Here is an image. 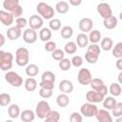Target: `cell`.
<instances>
[{"label": "cell", "mask_w": 122, "mask_h": 122, "mask_svg": "<svg viewBox=\"0 0 122 122\" xmlns=\"http://www.w3.org/2000/svg\"><path fill=\"white\" fill-rule=\"evenodd\" d=\"M36 10H37L38 14L46 20L52 19L54 13H55L54 9L45 2H39L36 6Z\"/></svg>", "instance_id": "cell-1"}, {"label": "cell", "mask_w": 122, "mask_h": 122, "mask_svg": "<svg viewBox=\"0 0 122 122\" xmlns=\"http://www.w3.org/2000/svg\"><path fill=\"white\" fill-rule=\"evenodd\" d=\"M30 52L27 48L20 47L15 51V62L19 67H26L29 65Z\"/></svg>", "instance_id": "cell-2"}, {"label": "cell", "mask_w": 122, "mask_h": 122, "mask_svg": "<svg viewBox=\"0 0 122 122\" xmlns=\"http://www.w3.org/2000/svg\"><path fill=\"white\" fill-rule=\"evenodd\" d=\"M13 54L10 51H0V69L3 71H8L12 68Z\"/></svg>", "instance_id": "cell-3"}, {"label": "cell", "mask_w": 122, "mask_h": 122, "mask_svg": "<svg viewBox=\"0 0 122 122\" xmlns=\"http://www.w3.org/2000/svg\"><path fill=\"white\" fill-rule=\"evenodd\" d=\"M5 80L12 87L18 88L23 85V78L13 71H8L5 74Z\"/></svg>", "instance_id": "cell-4"}, {"label": "cell", "mask_w": 122, "mask_h": 122, "mask_svg": "<svg viewBox=\"0 0 122 122\" xmlns=\"http://www.w3.org/2000/svg\"><path fill=\"white\" fill-rule=\"evenodd\" d=\"M50 112H51V107L46 100H41L37 103L35 108V114L39 119H45Z\"/></svg>", "instance_id": "cell-5"}, {"label": "cell", "mask_w": 122, "mask_h": 122, "mask_svg": "<svg viewBox=\"0 0 122 122\" xmlns=\"http://www.w3.org/2000/svg\"><path fill=\"white\" fill-rule=\"evenodd\" d=\"M97 112H98V108L94 103L87 102L80 107V112L85 117H95Z\"/></svg>", "instance_id": "cell-6"}, {"label": "cell", "mask_w": 122, "mask_h": 122, "mask_svg": "<svg viewBox=\"0 0 122 122\" xmlns=\"http://www.w3.org/2000/svg\"><path fill=\"white\" fill-rule=\"evenodd\" d=\"M92 79V72L90 71L89 69H87V68H82V69L79 70L78 74H77V80H78L79 84H81V85H83V86L90 85Z\"/></svg>", "instance_id": "cell-7"}, {"label": "cell", "mask_w": 122, "mask_h": 122, "mask_svg": "<svg viewBox=\"0 0 122 122\" xmlns=\"http://www.w3.org/2000/svg\"><path fill=\"white\" fill-rule=\"evenodd\" d=\"M90 85H91V87H92V90L99 92L100 93H102L105 96L109 92L108 87L104 84V81L102 79H100V78H92V81H91V83H90Z\"/></svg>", "instance_id": "cell-8"}, {"label": "cell", "mask_w": 122, "mask_h": 122, "mask_svg": "<svg viewBox=\"0 0 122 122\" xmlns=\"http://www.w3.org/2000/svg\"><path fill=\"white\" fill-rule=\"evenodd\" d=\"M104 98H105V95H103L102 93L94 90H91L86 93V99L88 102H91V103H94V104L100 103L104 100Z\"/></svg>", "instance_id": "cell-9"}, {"label": "cell", "mask_w": 122, "mask_h": 122, "mask_svg": "<svg viewBox=\"0 0 122 122\" xmlns=\"http://www.w3.org/2000/svg\"><path fill=\"white\" fill-rule=\"evenodd\" d=\"M97 12L99 13V15L103 19H106V18L112 15V10L111 6L108 3H105V2L99 3L97 5Z\"/></svg>", "instance_id": "cell-10"}, {"label": "cell", "mask_w": 122, "mask_h": 122, "mask_svg": "<svg viewBox=\"0 0 122 122\" xmlns=\"http://www.w3.org/2000/svg\"><path fill=\"white\" fill-rule=\"evenodd\" d=\"M0 21L4 26L10 27V26H11L13 24L14 16L10 11H8V10H0Z\"/></svg>", "instance_id": "cell-11"}, {"label": "cell", "mask_w": 122, "mask_h": 122, "mask_svg": "<svg viewBox=\"0 0 122 122\" xmlns=\"http://www.w3.org/2000/svg\"><path fill=\"white\" fill-rule=\"evenodd\" d=\"M23 40L28 44H33L37 41V32L36 30L29 28L23 32Z\"/></svg>", "instance_id": "cell-12"}, {"label": "cell", "mask_w": 122, "mask_h": 122, "mask_svg": "<svg viewBox=\"0 0 122 122\" xmlns=\"http://www.w3.org/2000/svg\"><path fill=\"white\" fill-rule=\"evenodd\" d=\"M78 27L79 30H81V32H90L91 30H92L93 28V22L91 18L89 17H84L82 18L79 23H78Z\"/></svg>", "instance_id": "cell-13"}, {"label": "cell", "mask_w": 122, "mask_h": 122, "mask_svg": "<svg viewBox=\"0 0 122 122\" xmlns=\"http://www.w3.org/2000/svg\"><path fill=\"white\" fill-rule=\"evenodd\" d=\"M44 24V18L41 17L40 15L33 14L29 18V25L30 28L34 29V30H40L42 29Z\"/></svg>", "instance_id": "cell-14"}, {"label": "cell", "mask_w": 122, "mask_h": 122, "mask_svg": "<svg viewBox=\"0 0 122 122\" xmlns=\"http://www.w3.org/2000/svg\"><path fill=\"white\" fill-rule=\"evenodd\" d=\"M95 118L99 122H112V115L107 109H98V112L95 114Z\"/></svg>", "instance_id": "cell-15"}, {"label": "cell", "mask_w": 122, "mask_h": 122, "mask_svg": "<svg viewBox=\"0 0 122 122\" xmlns=\"http://www.w3.org/2000/svg\"><path fill=\"white\" fill-rule=\"evenodd\" d=\"M6 34H7L8 39L14 41V40H17L18 38H20V36L22 34V30L18 27L14 26V27H10V29H8Z\"/></svg>", "instance_id": "cell-16"}, {"label": "cell", "mask_w": 122, "mask_h": 122, "mask_svg": "<svg viewBox=\"0 0 122 122\" xmlns=\"http://www.w3.org/2000/svg\"><path fill=\"white\" fill-rule=\"evenodd\" d=\"M58 88L64 93H71L73 91V84L71 81H70L68 79H64V80L60 81Z\"/></svg>", "instance_id": "cell-17"}, {"label": "cell", "mask_w": 122, "mask_h": 122, "mask_svg": "<svg viewBox=\"0 0 122 122\" xmlns=\"http://www.w3.org/2000/svg\"><path fill=\"white\" fill-rule=\"evenodd\" d=\"M90 40H89V36L85 33V32H80L79 34H77L76 36V44L79 48H85L88 47Z\"/></svg>", "instance_id": "cell-18"}, {"label": "cell", "mask_w": 122, "mask_h": 122, "mask_svg": "<svg viewBox=\"0 0 122 122\" xmlns=\"http://www.w3.org/2000/svg\"><path fill=\"white\" fill-rule=\"evenodd\" d=\"M102 103H103V107H104V109H107V110H109V111H112L114 107H115V105H116V99L114 98V96H105V98H104V100L102 101Z\"/></svg>", "instance_id": "cell-19"}, {"label": "cell", "mask_w": 122, "mask_h": 122, "mask_svg": "<svg viewBox=\"0 0 122 122\" xmlns=\"http://www.w3.org/2000/svg\"><path fill=\"white\" fill-rule=\"evenodd\" d=\"M35 112L31 110H24L21 114H20V117H21V120L24 121V122H31L34 120L35 118Z\"/></svg>", "instance_id": "cell-20"}, {"label": "cell", "mask_w": 122, "mask_h": 122, "mask_svg": "<svg viewBox=\"0 0 122 122\" xmlns=\"http://www.w3.org/2000/svg\"><path fill=\"white\" fill-rule=\"evenodd\" d=\"M117 18L114 15H112L106 19H104L103 21V25L107 30H113L116 26H117Z\"/></svg>", "instance_id": "cell-21"}, {"label": "cell", "mask_w": 122, "mask_h": 122, "mask_svg": "<svg viewBox=\"0 0 122 122\" xmlns=\"http://www.w3.org/2000/svg\"><path fill=\"white\" fill-rule=\"evenodd\" d=\"M55 74L51 71H46L42 73L41 75V81L45 82V83H51V84H54L55 83Z\"/></svg>", "instance_id": "cell-22"}, {"label": "cell", "mask_w": 122, "mask_h": 122, "mask_svg": "<svg viewBox=\"0 0 122 122\" xmlns=\"http://www.w3.org/2000/svg\"><path fill=\"white\" fill-rule=\"evenodd\" d=\"M24 87L26 89V91L28 92H33L37 89V81L35 78L33 77H29L25 80L24 83Z\"/></svg>", "instance_id": "cell-23"}, {"label": "cell", "mask_w": 122, "mask_h": 122, "mask_svg": "<svg viewBox=\"0 0 122 122\" xmlns=\"http://www.w3.org/2000/svg\"><path fill=\"white\" fill-rule=\"evenodd\" d=\"M51 38V30L50 28H42L39 31V39L43 42H48Z\"/></svg>", "instance_id": "cell-24"}, {"label": "cell", "mask_w": 122, "mask_h": 122, "mask_svg": "<svg viewBox=\"0 0 122 122\" xmlns=\"http://www.w3.org/2000/svg\"><path fill=\"white\" fill-rule=\"evenodd\" d=\"M100 47L103 51H112V48H113V41L111 37H105L101 40V43H100Z\"/></svg>", "instance_id": "cell-25"}, {"label": "cell", "mask_w": 122, "mask_h": 122, "mask_svg": "<svg viewBox=\"0 0 122 122\" xmlns=\"http://www.w3.org/2000/svg\"><path fill=\"white\" fill-rule=\"evenodd\" d=\"M56 103L61 108L67 107L69 105V103H70V98L68 96V93H64V92L60 93L56 98Z\"/></svg>", "instance_id": "cell-26"}, {"label": "cell", "mask_w": 122, "mask_h": 122, "mask_svg": "<svg viewBox=\"0 0 122 122\" xmlns=\"http://www.w3.org/2000/svg\"><path fill=\"white\" fill-rule=\"evenodd\" d=\"M25 72L28 76L30 77H33V76H36L39 72V68L37 65L35 64H29L26 66V69H25Z\"/></svg>", "instance_id": "cell-27"}, {"label": "cell", "mask_w": 122, "mask_h": 122, "mask_svg": "<svg viewBox=\"0 0 122 122\" xmlns=\"http://www.w3.org/2000/svg\"><path fill=\"white\" fill-rule=\"evenodd\" d=\"M8 114L10 118H17L21 112H20V108L17 104H11L9 108H8Z\"/></svg>", "instance_id": "cell-28"}, {"label": "cell", "mask_w": 122, "mask_h": 122, "mask_svg": "<svg viewBox=\"0 0 122 122\" xmlns=\"http://www.w3.org/2000/svg\"><path fill=\"white\" fill-rule=\"evenodd\" d=\"M19 5V0H4L3 1V8L5 10L12 11L17 6Z\"/></svg>", "instance_id": "cell-29"}, {"label": "cell", "mask_w": 122, "mask_h": 122, "mask_svg": "<svg viewBox=\"0 0 122 122\" xmlns=\"http://www.w3.org/2000/svg\"><path fill=\"white\" fill-rule=\"evenodd\" d=\"M55 10L59 14H65L69 11V4L66 1H59L55 5Z\"/></svg>", "instance_id": "cell-30"}, {"label": "cell", "mask_w": 122, "mask_h": 122, "mask_svg": "<svg viewBox=\"0 0 122 122\" xmlns=\"http://www.w3.org/2000/svg\"><path fill=\"white\" fill-rule=\"evenodd\" d=\"M109 92L114 97L119 96L122 93V88H121L120 84L119 83H112L109 88Z\"/></svg>", "instance_id": "cell-31"}, {"label": "cell", "mask_w": 122, "mask_h": 122, "mask_svg": "<svg viewBox=\"0 0 122 122\" xmlns=\"http://www.w3.org/2000/svg\"><path fill=\"white\" fill-rule=\"evenodd\" d=\"M89 40L91 43L97 44L101 40V32L98 30H92L90 31L89 34Z\"/></svg>", "instance_id": "cell-32"}, {"label": "cell", "mask_w": 122, "mask_h": 122, "mask_svg": "<svg viewBox=\"0 0 122 122\" xmlns=\"http://www.w3.org/2000/svg\"><path fill=\"white\" fill-rule=\"evenodd\" d=\"M76 51H77V44L72 41L66 43L64 46V51L68 54H73L76 52Z\"/></svg>", "instance_id": "cell-33"}, {"label": "cell", "mask_w": 122, "mask_h": 122, "mask_svg": "<svg viewBox=\"0 0 122 122\" xmlns=\"http://www.w3.org/2000/svg\"><path fill=\"white\" fill-rule=\"evenodd\" d=\"M45 120L47 122H58L60 120V113L57 111H51L48 113Z\"/></svg>", "instance_id": "cell-34"}, {"label": "cell", "mask_w": 122, "mask_h": 122, "mask_svg": "<svg viewBox=\"0 0 122 122\" xmlns=\"http://www.w3.org/2000/svg\"><path fill=\"white\" fill-rule=\"evenodd\" d=\"M61 36L64 39H69L73 34V30L71 26H64L61 28Z\"/></svg>", "instance_id": "cell-35"}, {"label": "cell", "mask_w": 122, "mask_h": 122, "mask_svg": "<svg viewBox=\"0 0 122 122\" xmlns=\"http://www.w3.org/2000/svg\"><path fill=\"white\" fill-rule=\"evenodd\" d=\"M98 58H99V55L96 54V53H93L92 51H87L86 53H85V60L89 64H95L98 61Z\"/></svg>", "instance_id": "cell-36"}, {"label": "cell", "mask_w": 122, "mask_h": 122, "mask_svg": "<svg viewBox=\"0 0 122 122\" xmlns=\"http://www.w3.org/2000/svg\"><path fill=\"white\" fill-rule=\"evenodd\" d=\"M112 56L115 58L122 57V42H118L113 46L112 50Z\"/></svg>", "instance_id": "cell-37"}, {"label": "cell", "mask_w": 122, "mask_h": 122, "mask_svg": "<svg viewBox=\"0 0 122 122\" xmlns=\"http://www.w3.org/2000/svg\"><path fill=\"white\" fill-rule=\"evenodd\" d=\"M58 66H59V68H60L61 71H69L71 69V67L72 66L71 65V60H70L68 58H63L62 60L59 61Z\"/></svg>", "instance_id": "cell-38"}, {"label": "cell", "mask_w": 122, "mask_h": 122, "mask_svg": "<svg viewBox=\"0 0 122 122\" xmlns=\"http://www.w3.org/2000/svg\"><path fill=\"white\" fill-rule=\"evenodd\" d=\"M11 101V97L9 93L6 92H2L0 94V106L1 107H6L8 106Z\"/></svg>", "instance_id": "cell-39"}, {"label": "cell", "mask_w": 122, "mask_h": 122, "mask_svg": "<svg viewBox=\"0 0 122 122\" xmlns=\"http://www.w3.org/2000/svg\"><path fill=\"white\" fill-rule=\"evenodd\" d=\"M49 28L51 30H58L61 29V21L58 18H52L49 22Z\"/></svg>", "instance_id": "cell-40"}, {"label": "cell", "mask_w": 122, "mask_h": 122, "mask_svg": "<svg viewBox=\"0 0 122 122\" xmlns=\"http://www.w3.org/2000/svg\"><path fill=\"white\" fill-rule=\"evenodd\" d=\"M51 57L56 61H60L65 58V51L61 49H56L51 52Z\"/></svg>", "instance_id": "cell-41"}, {"label": "cell", "mask_w": 122, "mask_h": 122, "mask_svg": "<svg viewBox=\"0 0 122 122\" xmlns=\"http://www.w3.org/2000/svg\"><path fill=\"white\" fill-rule=\"evenodd\" d=\"M112 115L114 117L122 116V102H117L115 107L112 110Z\"/></svg>", "instance_id": "cell-42"}, {"label": "cell", "mask_w": 122, "mask_h": 122, "mask_svg": "<svg viewBox=\"0 0 122 122\" xmlns=\"http://www.w3.org/2000/svg\"><path fill=\"white\" fill-rule=\"evenodd\" d=\"M39 95L42 98H44V99H48V98L51 97V95H52V90L47 89V88H40V90H39Z\"/></svg>", "instance_id": "cell-43"}, {"label": "cell", "mask_w": 122, "mask_h": 122, "mask_svg": "<svg viewBox=\"0 0 122 122\" xmlns=\"http://www.w3.org/2000/svg\"><path fill=\"white\" fill-rule=\"evenodd\" d=\"M29 24V21L25 18V17H18V18H16V20H15V26L16 27H18L19 29H24L27 25Z\"/></svg>", "instance_id": "cell-44"}, {"label": "cell", "mask_w": 122, "mask_h": 122, "mask_svg": "<svg viewBox=\"0 0 122 122\" xmlns=\"http://www.w3.org/2000/svg\"><path fill=\"white\" fill-rule=\"evenodd\" d=\"M71 65L75 68H79L83 65V58L80 55H74L71 58Z\"/></svg>", "instance_id": "cell-45"}, {"label": "cell", "mask_w": 122, "mask_h": 122, "mask_svg": "<svg viewBox=\"0 0 122 122\" xmlns=\"http://www.w3.org/2000/svg\"><path fill=\"white\" fill-rule=\"evenodd\" d=\"M82 120H83V115L81 114V112H73L70 115V121L71 122H82Z\"/></svg>", "instance_id": "cell-46"}, {"label": "cell", "mask_w": 122, "mask_h": 122, "mask_svg": "<svg viewBox=\"0 0 122 122\" xmlns=\"http://www.w3.org/2000/svg\"><path fill=\"white\" fill-rule=\"evenodd\" d=\"M87 51H92V52H93V53H96V54L100 55V53H101V47H100L99 45H97V44L91 43V45H90V46H88Z\"/></svg>", "instance_id": "cell-47"}, {"label": "cell", "mask_w": 122, "mask_h": 122, "mask_svg": "<svg viewBox=\"0 0 122 122\" xmlns=\"http://www.w3.org/2000/svg\"><path fill=\"white\" fill-rule=\"evenodd\" d=\"M44 49H45V51H46L52 52L54 50H56V49H57V48H56V43H55V42H53V41H51V40H50V41L46 42Z\"/></svg>", "instance_id": "cell-48"}, {"label": "cell", "mask_w": 122, "mask_h": 122, "mask_svg": "<svg viewBox=\"0 0 122 122\" xmlns=\"http://www.w3.org/2000/svg\"><path fill=\"white\" fill-rule=\"evenodd\" d=\"M11 13L13 14V16H14V18H18V17H21V15L23 14V8L20 6V5H18L12 11H11Z\"/></svg>", "instance_id": "cell-49"}, {"label": "cell", "mask_w": 122, "mask_h": 122, "mask_svg": "<svg viewBox=\"0 0 122 122\" xmlns=\"http://www.w3.org/2000/svg\"><path fill=\"white\" fill-rule=\"evenodd\" d=\"M39 86H40V88H47V89H51V90L54 89V84L45 83V82H42V81L39 83Z\"/></svg>", "instance_id": "cell-50"}, {"label": "cell", "mask_w": 122, "mask_h": 122, "mask_svg": "<svg viewBox=\"0 0 122 122\" xmlns=\"http://www.w3.org/2000/svg\"><path fill=\"white\" fill-rule=\"evenodd\" d=\"M70 4L73 7H77V6H80L81 3H82V0H69Z\"/></svg>", "instance_id": "cell-51"}, {"label": "cell", "mask_w": 122, "mask_h": 122, "mask_svg": "<svg viewBox=\"0 0 122 122\" xmlns=\"http://www.w3.org/2000/svg\"><path fill=\"white\" fill-rule=\"evenodd\" d=\"M115 66H116V68L119 71H122V57L121 58H117V61L115 63Z\"/></svg>", "instance_id": "cell-52"}, {"label": "cell", "mask_w": 122, "mask_h": 122, "mask_svg": "<svg viewBox=\"0 0 122 122\" xmlns=\"http://www.w3.org/2000/svg\"><path fill=\"white\" fill-rule=\"evenodd\" d=\"M117 80H118V83L122 85V71H120V72L118 73V76H117Z\"/></svg>", "instance_id": "cell-53"}, {"label": "cell", "mask_w": 122, "mask_h": 122, "mask_svg": "<svg viewBox=\"0 0 122 122\" xmlns=\"http://www.w3.org/2000/svg\"><path fill=\"white\" fill-rule=\"evenodd\" d=\"M0 39H1V43H0V47H2L3 45H4V43H5V37H4V35L1 33L0 34Z\"/></svg>", "instance_id": "cell-54"}, {"label": "cell", "mask_w": 122, "mask_h": 122, "mask_svg": "<svg viewBox=\"0 0 122 122\" xmlns=\"http://www.w3.org/2000/svg\"><path fill=\"white\" fill-rule=\"evenodd\" d=\"M116 122H122V116L116 117Z\"/></svg>", "instance_id": "cell-55"}, {"label": "cell", "mask_w": 122, "mask_h": 122, "mask_svg": "<svg viewBox=\"0 0 122 122\" xmlns=\"http://www.w3.org/2000/svg\"><path fill=\"white\" fill-rule=\"evenodd\" d=\"M119 18H120V20H122V10H121V12L119 13Z\"/></svg>", "instance_id": "cell-56"}, {"label": "cell", "mask_w": 122, "mask_h": 122, "mask_svg": "<svg viewBox=\"0 0 122 122\" xmlns=\"http://www.w3.org/2000/svg\"><path fill=\"white\" fill-rule=\"evenodd\" d=\"M121 10H122V6H121Z\"/></svg>", "instance_id": "cell-57"}]
</instances>
